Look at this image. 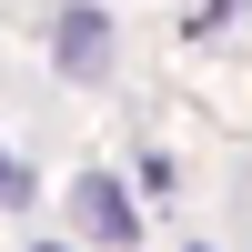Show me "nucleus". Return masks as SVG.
<instances>
[{
  "label": "nucleus",
  "mask_w": 252,
  "mask_h": 252,
  "mask_svg": "<svg viewBox=\"0 0 252 252\" xmlns=\"http://www.w3.org/2000/svg\"><path fill=\"white\" fill-rule=\"evenodd\" d=\"M71 212H81V232H91L101 252H131L141 242V212H131V192H121L111 172H81V202H71Z\"/></svg>",
  "instance_id": "nucleus-1"
},
{
  "label": "nucleus",
  "mask_w": 252,
  "mask_h": 252,
  "mask_svg": "<svg viewBox=\"0 0 252 252\" xmlns=\"http://www.w3.org/2000/svg\"><path fill=\"white\" fill-rule=\"evenodd\" d=\"M51 61H61L71 81H101V71H111V20L71 0V10H61V31H51Z\"/></svg>",
  "instance_id": "nucleus-2"
},
{
  "label": "nucleus",
  "mask_w": 252,
  "mask_h": 252,
  "mask_svg": "<svg viewBox=\"0 0 252 252\" xmlns=\"http://www.w3.org/2000/svg\"><path fill=\"white\" fill-rule=\"evenodd\" d=\"M0 202H31V172H20L10 152H0Z\"/></svg>",
  "instance_id": "nucleus-3"
},
{
  "label": "nucleus",
  "mask_w": 252,
  "mask_h": 252,
  "mask_svg": "<svg viewBox=\"0 0 252 252\" xmlns=\"http://www.w3.org/2000/svg\"><path fill=\"white\" fill-rule=\"evenodd\" d=\"M40 252H61V242H40Z\"/></svg>",
  "instance_id": "nucleus-4"
}]
</instances>
